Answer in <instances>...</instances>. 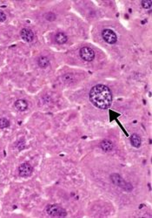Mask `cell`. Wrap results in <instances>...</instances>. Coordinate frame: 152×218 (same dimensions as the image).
I'll use <instances>...</instances> for the list:
<instances>
[{"label": "cell", "mask_w": 152, "mask_h": 218, "mask_svg": "<svg viewBox=\"0 0 152 218\" xmlns=\"http://www.w3.org/2000/svg\"><path fill=\"white\" fill-rule=\"evenodd\" d=\"M89 98L90 102L96 107L107 109L112 103V93L107 86L102 84L96 85L89 91Z\"/></svg>", "instance_id": "6da1fadb"}, {"label": "cell", "mask_w": 152, "mask_h": 218, "mask_svg": "<svg viewBox=\"0 0 152 218\" xmlns=\"http://www.w3.org/2000/svg\"><path fill=\"white\" fill-rule=\"evenodd\" d=\"M45 211L49 216H54V217H64V216H67L65 209H63L60 206H58V205H48L46 207V209H45Z\"/></svg>", "instance_id": "7a4b0ae2"}, {"label": "cell", "mask_w": 152, "mask_h": 218, "mask_svg": "<svg viewBox=\"0 0 152 218\" xmlns=\"http://www.w3.org/2000/svg\"><path fill=\"white\" fill-rule=\"evenodd\" d=\"M102 37L103 40L110 45H113L117 41V37L114 31L111 29H104L102 32Z\"/></svg>", "instance_id": "3957f363"}, {"label": "cell", "mask_w": 152, "mask_h": 218, "mask_svg": "<svg viewBox=\"0 0 152 218\" xmlns=\"http://www.w3.org/2000/svg\"><path fill=\"white\" fill-rule=\"evenodd\" d=\"M79 54L82 59H84L85 61H92L95 58V52L94 51L92 50L91 48L85 46L83 48H81L80 52H79Z\"/></svg>", "instance_id": "277c9868"}, {"label": "cell", "mask_w": 152, "mask_h": 218, "mask_svg": "<svg viewBox=\"0 0 152 218\" xmlns=\"http://www.w3.org/2000/svg\"><path fill=\"white\" fill-rule=\"evenodd\" d=\"M111 179L112 182L115 185H116V186L120 187V188H124V189H131V187H130V184L124 182V180L121 177L120 175H118L116 174H114V175H112L111 176Z\"/></svg>", "instance_id": "5b68a950"}, {"label": "cell", "mask_w": 152, "mask_h": 218, "mask_svg": "<svg viewBox=\"0 0 152 218\" xmlns=\"http://www.w3.org/2000/svg\"><path fill=\"white\" fill-rule=\"evenodd\" d=\"M33 171V168L31 166V164L29 163H23L19 166L18 168V173H19V175L22 176V177H28L30 176L32 174Z\"/></svg>", "instance_id": "8992f818"}, {"label": "cell", "mask_w": 152, "mask_h": 218, "mask_svg": "<svg viewBox=\"0 0 152 218\" xmlns=\"http://www.w3.org/2000/svg\"><path fill=\"white\" fill-rule=\"evenodd\" d=\"M20 36L25 42H32L34 39V33L31 29L28 28H23L20 32Z\"/></svg>", "instance_id": "52a82bcc"}, {"label": "cell", "mask_w": 152, "mask_h": 218, "mask_svg": "<svg viewBox=\"0 0 152 218\" xmlns=\"http://www.w3.org/2000/svg\"><path fill=\"white\" fill-rule=\"evenodd\" d=\"M14 105H15V107L20 112L25 111L28 108V103L26 100H18Z\"/></svg>", "instance_id": "ba28073f"}, {"label": "cell", "mask_w": 152, "mask_h": 218, "mask_svg": "<svg viewBox=\"0 0 152 218\" xmlns=\"http://www.w3.org/2000/svg\"><path fill=\"white\" fill-rule=\"evenodd\" d=\"M55 40L59 45H63V44H65L67 42L68 38L63 32H58L55 36Z\"/></svg>", "instance_id": "9c48e42d"}, {"label": "cell", "mask_w": 152, "mask_h": 218, "mask_svg": "<svg viewBox=\"0 0 152 218\" xmlns=\"http://www.w3.org/2000/svg\"><path fill=\"white\" fill-rule=\"evenodd\" d=\"M100 148L105 151V152H110L113 149V144L111 141H108V140H104L101 143H100Z\"/></svg>", "instance_id": "30bf717a"}, {"label": "cell", "mask_w": 152, "mask_h": 218, "mask_svg": "<svg viewBox=\"0 0 152 218\" xmlns=\"http://www.w3.org/2000/svg\"><path fill=\"white\" fill-rule=\"evenodd\" d=\"M130 143L136 148H138L141 146V138L137 134H132V136L130 137Z\"/></svg>", "instance_id": "8fae6325"}, {"label": "cell", "mask_w": 152, "mask_h": 218, "mask_svg": "<svg viewBox=\"0 0 152 218\" xmlns=\"http://www.w3.org/2000/svg\"><path fill=\"white\" fill-rule=\"evenodd\" d=\"M37 64L41 68H46L50 65V60L47 57L45 56H41L37 59Z\"/></svg>", "instance_id": "7c38bea8"}, {"label": "cell", "mask_w": 152, "mask_h": 218, "mask_svg": "<svg viewBox=\"0 0 152 218\" xmlns=\"http://www.w3.org/2000/svg\"><path fill=\"white\" fill-rule=\"evenodd\" d=\"M10 126V121L5 118L0 119V128H6Z\"/></svg>", "instance_id": "4fadbf2b"}, {"label": "cell", "mask_w": 152, "mask_h": 218, "mask_svg": "<svg viewBox=\"0 0 152 218\" xmlns=\"http://www.w3.org/2000/svg\"><path fill=\"white\" fill-rule=\"evenodd\" d=\"M151 1L150 0H143L142 2V6H143L144 9H150L151 8Z\"/></svg>", "instance_id": "5bb4252c"}, {"label": "cell", "mask_w": 152, "mask_h": 218, "mask_svg": "<svg viewBox=\"0 0 152 218\" xmlns=\"http://www.w3.org/2000/svg\"><path fill=\"white\" fill-rule=\"evenodd\" d=\"M55 18H56V16L53 13H47L45 15V18L49 21H52L55 19Z\"/></svg>", "instance_id": "9a60e30c"}, {"label": "cell", "mask_w": 152, "mask_h": 218, "mask_svg": "<svg viewBox=\"0 0 152 218\" xmlns=\"http://www.w3.org/2000/svg\"><path fill=\"white\" fill-rule=\"evenodd\" d=\"M6 19V15L3 11H0V22H4Z\"/></svg>", "instance_id": "2e32d148"}]
</instances>
